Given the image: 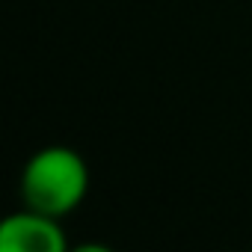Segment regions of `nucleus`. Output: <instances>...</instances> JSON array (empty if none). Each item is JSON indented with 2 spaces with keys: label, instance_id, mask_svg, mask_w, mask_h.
I'll return each instance as SVG.
<instances>
[{
  "label": "nucleus",
  "instance_id": "f257e3e1",
  "mask_svg": "<svg viewBox=\"0 0 252 252\" xmlns=\"http://www.w3.org/2000/svg\"><path fill=\"white\" fill-rule=\"evenodd\" d=\"M89 190V166L68 146H45L21 169V202L51 217H68Z\"/></svg>",
  "mask_w": 252,
  "mask_h": 252
},
{
  "label": "nucleus",
  "instance_id": "f03ea898",
  "mask_svg": "<svg viewBox=\"0 0 252 252\" xmlns=\"http://www.w3.org/2000/svg\"><path fill=\"white\" fill-rule=\"evenodd\" d=\"M0 249L3 252H65V231L60 217L36 208H21L0 222Z\"/></svg>",
  "mask_w": 252,
  "mask_h": 252
}]
</instances>
